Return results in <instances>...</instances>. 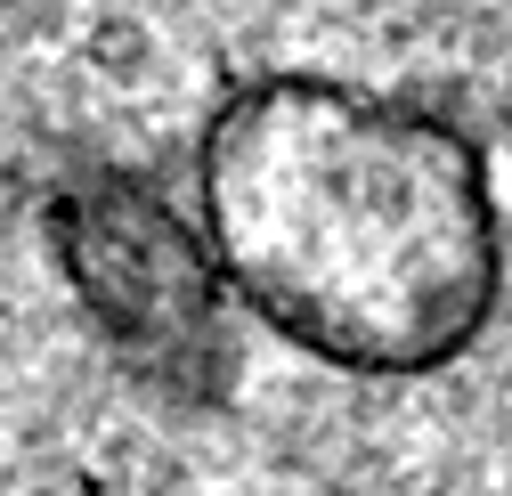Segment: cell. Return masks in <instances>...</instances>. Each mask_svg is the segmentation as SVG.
I'll list each match as a JSON object with an SVG mask.
<instances>
[{"instance_id":"obj_2","label":"cell","mask_w":512,"mask_h":496,"mask_svg":"<svg viewBox=\"0 0 512 496\" xmlns=\"http://www.w3.org/2000/svg\"><path fill=\"white\" fill-rule=\"evenodd\" d=\"M57 236H66V269L122 342H139L147 358L212 350V261L147 188L98 179L57 212Z\"/></svg>"},{"instance_id":"obj_1","label":"cell","mask_w":512,"mask_h":496,"mask_svg":"<svg viewBox=\"0 0 512 496\" xmlns=\"http://www.w3.org/2000/svg\"><path fill=\"white\" fill-rule=\"evenodd\" d=\"M204 253L236 301L342 375H431L504 293L480 147L326 74L244 82L196 155Z\"/></svg>"}]
</instances>
